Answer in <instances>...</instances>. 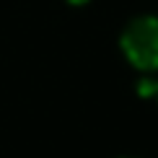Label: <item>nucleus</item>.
<instances>
[{
    "instance_id": "obj_1",
    "label": "nucleus",
    "mask_w": 158,
    "mask_h": 158,
    "mask_svg": "<svg viewBox=\"0 0 158 158\" xmlns=\"http://www.w3.org/2000/svg\"><path fill=\"white\" fill-rule=\"evenodd\" d=\"M119 47L137 70H158V18H132L119 36Z\"/></svg>"
},
{
    "instance_id": "obj_2",
    "label": "nucleus",
    "mask_w": 158,
    "mask_h": 158,
    "mask_svg": "<svg viewBox=\"0 0 158 158\" xmlns=\"http://www.w3.org/2000/svg\"><path fill=\"white\" fill-rule=\"evenodd\" d=\"M68 3H70V5H85L88 0H68Z\"/></svg>"
},
{
    "instance_id": "obj_3",
    "label": "nucleus",
    "mask_w": 158,
    "mask_h": 158,
    "mask_svg": "<svg viewBox=\"0 0 158 158\" xmlns=\"http://www.w3.org/2000/svg\"><path fill=\"white\" fill-rule=\"evenodd\" d=\"M156 96H158V88H156Z\"/></svg>"
}]
</instances>
